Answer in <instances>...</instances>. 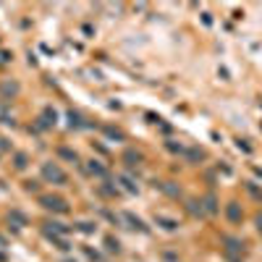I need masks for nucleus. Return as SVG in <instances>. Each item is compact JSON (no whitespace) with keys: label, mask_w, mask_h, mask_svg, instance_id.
I'll use <instances>...</instances> for the list:
<instances>
[{"label":"nucleus","mask_w":262,"mask_h":262,"mask_svg":"<svg viewBox=\"0 0 262 262\" xmlns=\"http://www.w3.org/2000/svg\"><path fill=\"white\" fill-rule=\"evenodd\" d=\"M58 123V113H55L53 108H45L42 110V116H40V123H37V129H50Z\"/></svg>","instance_id":"nucleus-3"},{"label":"nucleus","mask_w":262,"mask_h":262,"mask_svg":"<svg viewBox=\"0 0 262 262\" xmlns=\"http://www.w3.org/2000/svg\"><path fill=\"white\" fill-rule=\"evenodd\" d=\"M68 126L71 129H82L84 123H82V116L79 113H74V110H68Z\"/></svg>","instance_id":"nucleus-14"},{"label":"nucleus","mask_w":262,"mask_h":262,"mask_svg":"<svg viewBox=\"0 0 262 262\" xmlns=\"http://www.w3.org/2000/svg\"><path fill=\"white\" fill-rule=\"evenodd\" d=\"M155 186H160L168 197H181V189L173 184V181H160V184H155Z\"/></svg>","instance_id":"nucleus-8"},{"label":"nucleus","mask_w":262,"mask_h":262,"mask_svg":"<svg viewBox=\"0 0 262 262\" xmlns=\"http://www.w3.org/2000/svg\"><path fill=\"white\" fill-rule=\"evenodd\" d=\"M168 150H170V152H184V147L176 144V142H168Z\"/></svg>","instance_id":"nucleus-23"},{"label":"nucleus","mask_w":262,"mask_h":262,"mask_svg":"<svg viewBox=\"0 0 262 262\" xmlns=\"http://www.w3.org/2000/svg\"><path fill=\"white\" fill-rule=\"evenodd\" d=\"M40 173H42V178L48 181V184H58V186H63V184H68V173L58 165V163H42V168H40Z\"/></svg>","instance_id":"nucleus-1"},{"label":"nucleus","mask_w":262,"mask_h":262,"mask_svg":"<svg viewBox=\"0 0 262 262\" xmlns=\"http://www.w3.org/2000/svg\"><path fill=\"white\" fill-rule=\"evenodd\" d=\"M8 223H16V228H21V225L27 223V218H24L19 210H11V212H8Z\"/></svg>","instance_id":"nucleus-13"},{"label":"nucleus","mask_w":262,"mask_h":262,"mask_svg":"<svg viewBox=\"0 0 262 262\" xmlns=\"http://www.w3.org/2000/svg\"><path fill=\"white\" fill-rule=\"evenodd\" d=\"M123 160H126L129 165H136V163L142 160V155L136 152V150H126V152H123Z\"/></svg>","instance_id":"nucleus-15"},{"label":"nucleus","mask_w":262,"mask_h":262,"mask_svg":"<svg viewBox=\"0 0 262 262\" xmlns=\"http://www.w3.org/2000/svg\"><path fill=\"white\" fill-rule=\"evenodd\" d=\"M105 246H108V252H116V254L121 252V244H118L113 236H108V238H105Z\"/></svg>","instance_id":"nucleus-19"},{"label":"nucleus","mask_w":262,"mask_h":262,"mask_svg":"<svg viewBox=\"0 0 262 262\" xmlns=\"http://www.w3.org/2000/svg\"><path fill=\"white\" fill-rule=\"evenodd\" d=\"M123 220H126L131 228H136V231H142V233H147V225H144V220L142 218H136V215H131V212H126L123 215Z\"/></svg>","instance_id":"nucleus-7"},{"label":"nucleus","mask_w":262,"mask_h":262,"mask_svg":"<svg viewBox=\"0 0 262 262\" xmlns=\"http://www.w3.org/2000/svg\"><path fill=\"white\" fill-rule=\"evenodd\" d=\"M11 150V142L6 139V136H0V152H8Z\"/></svg>","instance_id":"nucleus-22"},{"label":"nucleus","mask_w":262,"mask_h":262,"mask_svg":"<svg viewBox=\"0 0 262 262\" xmlns=\"http://www.w3.org/2000/svg\"><path fill=\"white\" fill-rule=\"evenodd\" d=\"M105 136H110V139H123V131L121 129H113V126H105Z\"/></svg>","instance_id":"nucleus-20"},{"label":"nucleus","mask_w":262,"mask_h":262,"mask_svg":"<svg viewBox=\"0 0 262 262\" xmlns=\"http://www.w3.org/2000/svg\"><path fill=\"white\" fill-rule=\"evenodd\" d=\"M89 173H92V176H108V170H105V165H102L100 160H89Z\"/></svg>","instance_id":"nucleus-10"},{"label":"nucleus","mask_w":262,"mask_h":262,"mask_svg":"<svg viewBox=\"0 0 262 262\" xmlns=\"http://www.w3.org/2000/svg\"><path fill=\"white\" fill-rule=\"evenodd\" d=\"M40 207L48 210V212H68V202L63 197H55V194H42L40 197Z\"/></svg>","instance_id":"nucleus-2"},{"label":"nucleus","mask_w":262,"mask_h":262,"mask_svg":"<svg viewBox=\"0 0 262 262\" xmlns=\"http://www.w3.org/2000/svg\"><path fill=\"white\" fill-rule=\"evenodd\" d=\"M87 257H89V259H95V262H100V254L92 252V249H87Z\"/></svg>","instance_id":"nucleus-24"},{"label":"nucleus","mask_w":262,"mask_h":262,"mask_svg":"<svg viewBox=\"0 0 262 262\" xmlns=\"http://www.w3.org/2000/svg\"><path fill=\"white\" fill-rule=\"evenodd\" d=\"M76 228L82 231V233H95V231H97V225H92V223H79Z\"/></svg>","instance_id":"nucleus-21"},{"label":"nucleus","mask_w":262,"mask_h":262,"mask_svg":"<svg viewBox=\"0 0 262 262\" xmlns=\"http://www.w3.org/2000/svg\"><path fill=\"white\" fill-rule=\"evenodd\" d=\"M3 259H6V257H3V254H0V262H3Z\"/></svg>","instance_id":"nucleus-26"},{"label":"nucleus","mask_w":262,"mask_h":262,"mask_svg":"<svg viewBox=\"0 0 262 262\" xmlns=\"http://www.w3.org/2000/svg\"><path fill=\"white\" fill-rule=\"evenodd\" d=\"M0 95H3L6 100L16 97L19 95V82H3V84H0Z\"/></svg>","instance_id":"nucleus-6"},{"label":"nucleus","mask_w":262,"mask_h":262,"mask_svg":"<svg viewBox=\"0 0 262 262\" xmlns=\"http://www.w3.org/2000/svg\"><path fill=\"white\" fill-rule=\"evenodd\" d=\"M186 157H189V160H202V157H204V152L199 150V147H191V150H186Z\"/></svg>","instance_id":"nucleus-18"},{"label":"nucleus","mask_w":262,"mask_h":262,"mask_svg":"<svg viewBox=\"0 0 262 262\" xmlns=\"http://www.w3.org/2000/svg\"><path fill=\"white\" fill-rule=\"evenodd\" d=\"M254 223H257V231L262 233V212H259V215H257V218H254Z\"/></svg>","instance_id":"nucleus-25"},{"label":"nucleus","mask_w":262,"mask_h":262,"mask_svg":"<svg viewBox=\"0 0 262 262\" xmlns=\"http://www.w3.org/2000/svg\"><path fill=\"white\" fill-rule=\"evenodd\" d=\"M121 184H123V189H126V191H131V194H136V191H139V186H136L129 176H121Z\"/></svg>","instance_id":"nucleus-16"},{"label":"nucleus","mask_w":262,"mask_h":262,"mask_svg":"<svg viewBox=\"0 0 262 262\" xmlns=\"http://www.w3.org/2000/svg\"><path fill=\"white\" fill-rule=\"evenodd\" d=\"M202 207H204V212H207V215H218V197H215L212 194V191H210V194H204L202 197Z\"/></svg>","instance_id":"nucleus-5"},{"label":"nucleus","mask_w":262,"mask_h":262,"mask_svg":"<svg viewBox=\"0 0 262 262\" xmlns=\"http://www.w3.org/2000/svg\"><path fill=\"white\" fill-rule=\"evenodd\" d=\"M58 155H61V157H66V160H74V163H79V155H76L74 150H68V147H61V150H58Z\"/></svg>","instance_id":"nucleus-17"},{"label":"nucleus","mask_w":262,"mask_h":262,"mask_svg":"<svg viewBox=\"0 0 262 262\" xmlns=\"http://www.w3.org/2000/svg\"><path fill=\"white\" fill-rule=\"evenodd\" d=\"M14 165H16V170H24V168L29 165L27 152H16V155H14Z\"/></svg>","instance_id":"nucleus-12"},{"label":"nucleus","mask_w":262,"mask_h":262,"mask_svg":"<svg viewBox=\"0 0 262 262\" xmlns=\"http://www.w3.org/2000/svg\"><path fill=\"white\" fill-rule=\"evenodd\" d=\"M186 210H189L191 215H194V218H202V215H204L202 199H199V202H197V199H189V202H186Z\"/></svg>","instance_id":"nucleus-9"},{"label":"nucleus","mask_w":262,"mask_h":262,"mask_svg":"<svg viewBox=\"0 0 262 262\" xmlns=\"http://www.w3.org/2000/svg\"><path fill=\"white\" fill-rule=\"evenodd\" d=\"M225 218H228L231 223H241V218H244L241 204H238V202H228V204H225Z\"/></svg>","instance_id":"nucleus-4"},{"label":"nucleus","mask_w":262,"mask_h":262,"mask_svg":"<svg viewBox=\"0 0 262 262\" xmlns=\"http://www.w3.org/2000/svg\"><path fill=\"white\" fill-rule=\"evenodd\" d=\"M155 223H157V225H163L165 231H176V228H178V223H176V220L163 218V215H157V218H155Z\"/></svg>","instance_id":"nucleus-11"}]
</instances>
